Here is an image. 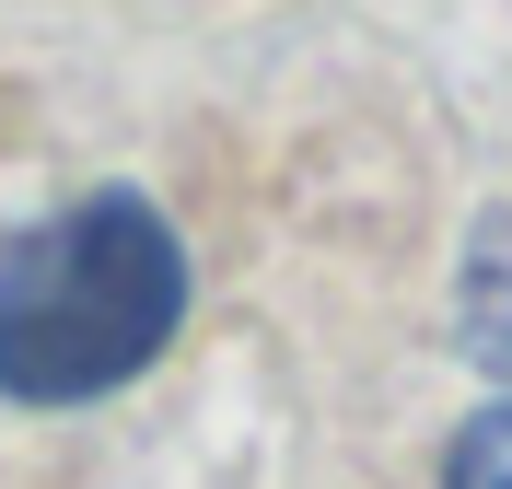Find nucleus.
I'll use <instances>...</instances> for the list:
<instances>
[{
    "instance_id": "obj_2",
    "label": "nucleus",
    "mask_w": 512,
    "mask_h": 489,
    "mask_svg": "<svg viewBox=\"0 0 512 489\" xmlns=\"http://www.w3.org/2000/svg\"><path fill=\"white\" fill-rule=\"evenodd\" d=\"M454 338H466L478 373L512 385V210H489V222L466 233V268H454Z\"/></svg>"
},
{
    "instance_id": "obj_1",
    "label": "nucleus",
    "mask_w": 512,
    "mask_h": 489,
    "mask_svg": "<svg viewBox=\"0 0 512 489\" xmlns=\"http://www.w3.org/2000/svg\"><path fill=\"white\" fill-rule=\"evenodd\" d=\"M187 326V245L152 198L94 187L0 245V396L82 408L152 373Z\"/></svg>"
},
{
    "instance_id": "obj_3",
    "label": "nucleus",
    "mask_w": 512,
    "mask_h": 489,
    "mask_svg": "<svg viewBox=\"0 0 512 489\" xmlns=\"http://www.w3.org/2000/svg\"><path fill=\"white\" fill-rule=\"evenodd\" d=\"M443 489H512V396H501V408H478V420L454 431Z\"/></svg>"
}]
</instances>
